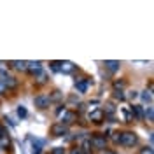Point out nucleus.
<instances>
[{"instance_id":"f257e3e1","label":"nucleus","mask_w":154,"mask_h":154,"mask_svg":"<svg viewBox=\"0 0 154 154\" xmlns=\"http://www.w3.org/2000/svg\"><path fill=\"white\" fill-rule=\"evenodd\" d=\"M119 144L123 145V147L133 149V147L138 145V135L135 133V131H131V130H125L119 135Z\"/></svg>"},{"instance_id":"f03ea898","label":"nucleus","mask_w":154,"mask_h":154,"mask_svg":"<svg viewBox=\"0 0 154 154\" xmlns=\"http://www.w3.org/2000/svg\"><path fill=\"white\" fill-rule=\"evenodd\" d=\"M89 144H91L93 149L103 152V151L107 149V135L105 133H91V137H89Z\"/></svg>"},{"instance_id":"7ed1b4c3","label":"nucleus","mask_w":154,"mask_h":154,"mask_svg":"<svg viewBox=\"0 0 154 154\" xmlns=\"http://www.w3.org/2000/svg\"><path fill=\"white\" fill-rule=\"evenodd\" d=\"M33 105L37 107V109H40V110L49 109V105H51L49 95H46V93H40V95H37L35 98H33Z\"/></svg>"},{"instance_id":"20e7f679","label":"nucleus","mask_w":154,"mask_h":154,"mask_svg":"<svg viewBox=\"0 0 154 154\" xmlns=\"http://www.w3.org/2000/svg\"><path fill=\"white\" fill-rule=\"evenodd\" d=\"M77 117H79V116L75 114V110H65L63 116H61V121H60V123L68 128L70 125H74V123L77 121Z\"/></svg>"},{"instance_id":"39448f33","label":"nucleus","mask_w":154,"mask_h":154,"mask_svg":"<svg viewBox=\"0 0 154 154\" xmlns=\"http://www.w3.org/2000/svg\"><path fill=\"white\" fill-rule=\"evenodd\" d=\"M26 72L33 77L42 74V61H26Z\"/></svg>"},{"instance_id":"423d86ee","label":"nucleus","mask_w":154,"mask_h":154,"mask_svg":"<svg viewBox=\"0 0 154 154\" xmlns=\"http://www.w3.org/2000/svg\"><path fill=\"white\" fill-rule=\"evenodd\" d=\"M88 117H89V121H91V123L100 125V123L105 119V114H103V110H102V109H93V110L89 112V116H88Z\"/></svg>"},{"instance_id":"0eeeda50","label":"nucleus","mask_w":154,"mask_h":154,"mask_svg":"<svg viewBox=\"0 0 154 154\" xmlns=\"http://www.w3.org/2000/svg\"><path fill=\"white\" fill-rule=\"evenodd\" d=\"M49 131H51L53 137H65V135L68 133V128H67V126H63L61 123H54V125L51 126V130H49Z\"/></svg>"},{"instance_id":"6e6552de","label":"nucleus","mask_w":154,"mask_h":154,"mask_svg":"<svg viewBox=\"0 0 154 154\" xmlns=\"http://www.w3.org/2000/svg\"><path fill=\"white\" fill-rule=\"evenodd\" d=\"M89 84H91V81H89L88 77H86V79H77V81H75V89L79 91V93H86Z\"/></svg>"},{"instance_id":"1a4fd4ad","label":"nucleus","mask_w":154,"mask_h":154,"mask_svg":"<svg viewBox=\"0 0 154 154\" xmlns=\"http://www.w3.org/2000/svg\"><path fill=\"white\" fill-rule=\"evenodd\" d=\"M103 65H105V68L110 72V74H116V72L121 68V61H117V60H107Z\"/></svg>"},{"instance_id":"9d476101","label":"nucleus","mask_w":154,"mask_h":154,"mask_svg":"<svg viewBox=\"0 0 154 154\" xmlns=\"http://www.w3.org/2000/svg\"><path fill=\"white\" fill-rule=\"evenodd\" d=\"M131 116L137 117V121H144V105H131Z\"/></svg>"},{"instance_id":"9b49d317","label":"nucleus","mask_w":154,"mask_h":154,"mask_svg":"<svg viewBox=\"0 0 154 154\" xmlns=\"http://www.w3.org/2000/svg\"><path fill=\"white\" fill-rule=\"evenodd\" d=\"M2 84L5 86V91H7V89H14V88H18V79H16L14 75H9Z\"/></svg>"},{"instance_id":"f8f14e48","label":"nucleus","mask_w":154,"mask_h":154,"mask_svg":"<svg viewBox=\"0 0 154 154\" xmlns=\"http://www.w3.org/2000/svg\"><path fill=\"white\" fill-rule=\"evenodd\" d=\"M11 68H14V70H19V72H26V61H19V60H16V61H9L7 63Z\"/></svg>"},{"instance_id":"ddd939ff","label":"nucleus","mask_w":154,"mask_h":154,"mask_svg":"<svg viewBox=\"0 0 154 154\" xmlns=\"http://www.w3.org/2000/svg\"><path fill=\"white\" fill-rule=\"evenodd\" d=\"M74 70H75V65L72 61H63L60 67V72H63V74H72Z\"/></svg>"},{"instance_id":"4468645a","label":"nucleus","mask_w":154,"mask_h":154,"mask_svg":"<svg viewBox=\"0 0 154 154\" xmlns=\"http://www.w3.org/2000/svg\"><path fill=\"white\" fill-rule=\"evenodd\" d=\"M0 149H4V151H12V147H11V138H9V135H5V137H2L0 138Z\"/></svg>"},{"instance_id":"2eb2a0df","label":"nucleus","mask_w":154,"mask_h":154,"mask_svg":"<svg viewBox=\"0 0 154 154\" xmlns=\"http://www.w3.org/2000/svg\"><path fill=\"white\" fill-rule=\"evenodd\" d=\"M144 119L151 121V123L154 121V109H152L151 105H149V107H144Z\"/></svg>"},{"instance_id":"dca6fc26","label":"nucleus","mask_w":154,"mask_h":154,"mask_svg":"<svg viewBox=\"0 0 154 154\" xmlns=\"http://www.w3.org/2000/svg\"><path fill=\"white\" fill-rule=\"evenodd\" d=\"M140 98L144 100L145 103H149V105H151V103H152V91H144V93L140 95Z\"/></svg>"},{"instance_id":"f3484780","label":"nucleus","mask_w":154,"mask_h":154,"mask_svg":"<svg viewBox=\"0 0 154 154\" xmlns=\"http://www.w3.org/2000/svg\"><path fill=\"white\" fill-rule=\"evenodd\" d=\"M61 98H63V95H61L60 89H54V91L49 95V100H51V102H58V100H61Z\"/></svg>"},{"instance_id":"a211bd4d","label":"nucleus","mask_w":154,"mask_h":154,"mask_svg":"<svg viewBox=\"0 0 154 154\" xmlns=\"http://www.w3.org/2000/svg\"><path fill=\"white\" fill-rule=\"evenodd\" d=\"M126 86L125 79H119V81H114V89L116 91H123V88Z\"/></svg>"},{"instance_id":"6ab92c4d","label":"nucleus","mask_w":154,"mask_h":154,"mask_svg":"<svg viewBox=\"0 0 154 154\" xmlns=\"http://www.w3.org/2000/svg\"><path fill=\"white\" fill-rule=\"evenodd\" d=\"M35 82H37L38 86H42V84H46V82H48V75H46L44 72H42V74H38V75H37V81H35Z\"/></svg>"},{"instance_id":"aec40b11","label":"nucleus","mask_w":154,"mask_h":154,"mask_svg":"<svg viewBox=\"0 0 154 154\" xmlns=\"http://www.w3.org/2000/svg\"><path fill=\"white\" fill-rule=\"evenodd\" d=\"M102 110H103V114H114L116 107H114V103H107L105 109H102Z\"/></svg>"},{"instance_id":"412c9836","label":"nucleus","mask_w":154,"mask_h":154,"mask_svg":"<svg viewBox=\"0 0 154 154\" xmlns=\"http://www.w3.org/2000/svg\"><path fill=\"white\" fill-rule=\"evenodd\" d=\"M114 98L116 100H119V102H125L126 100L125 93H123V91H116V89H114Z\"/></svg>"},{"instance_id":"4be33fe9","label":"nucleus","mask_w":154,"mask_h":154,"mask_svg":"<svg viewBox=\"0 0 154 154\" xmlns=\"http://www.w3.org/2000/svg\"><path fill=\"white\" fill-rule=\"evenodd\" d=\"M18 116L21 117V119H25V117L28 116V112H26V109H25L23 105H19V107H18Z\"/></svg>"},{"instance_id":"5701e85b","label":"nucleus","mask_w":154,"mask_h":154,"mask_svg":"<svg viewBox=\"0 0 154 154\" xmlns=\"http://www.w3.org/2000/svg\"><path fill=\"white\" fill-rule=\"evenodd\" d=\"M119 135H121V131H112L110 133V138H112L114 144H119Z\"/></svg>"},{"instance_id":"b1692460","label":"nucleus","mask_w":154,"mask_h":154,"mask_svg":"<svg viewBox=\"0 0 154 154\" xmlns=\"http://www.w3.org/2000/svg\"><path fill=\"white\" fill-rule=\"evenodd\" d=\"M89 149H91V144H89V138H88V140H84V142H82V151H84V152H89Z\"/></svg>"},{"instance_id":"393cba45","label":"nucleus","mask_w":154,"mask_h":154,"mask_svg":"<svg viewBox=\"0 0 154 154\" xmlns=\"http://www.w3.org/2000/svg\"><path fill=\"white\" fill-rule=\"evenodd\" d=\"M61 63H63V61H51L49 65H51V68H53V70H60V67H61Z\"/></svg>"},{"instance_id":"a878e982","label":"nucleus","mask_w":154,"mask_h":154,"mask_svg":"<svg viewBox=\"0 0 154 154\" xmlns=\"http://www.w3.org/2000/svg\"><path fill=\"white\" fill-rule=\"evenodd\" d=\"M131 119H133L131 110H125V121H126V123H131Z\"/></svg>"},{"instance_id":"bb28decb","label":"nucleus","mask_w":154,"mask_h":154,"mask_svg":"<svg viewBox=\"0 0 154 154\" xmlns=\"http://www.w3.org/2000/svg\"><path fill=\"white\" fill-rule=\"evenodd\" d=\"M7 77H9V74H7V70H2V68H0V82H4V81H5Z\"/></svg>"},{"instance_id":"cd10ccee","label":"nucleus","mask_w":154,"mask_h":154,"mask_svg":"<svg viewBox=\"0 0 154 154\" xmlns=\"http://www.w3.org/2000/svg\"><path fill=\"white\" fill-rule=\"evenodd\" d=\"M51 154H65V149H63V147H56V149H53Z\"/></svg>"},{"instance_id":"c85d7f7f","label":"nucleus","mask_w":154,"mask_h":154,"mask_svg":"<svg viewBox=\"0 0 154 154\" xmlns=\"http://www.w3.org/2000/svg\"><path fill=\"white\" fill-rule=\"evenodd\" d=\"M142 154H152V145H149V147H144V149H142Z\"/></svg>"},{"instance_id":"c756f323","label":"nucleus","mask_w":154,"mask_h":154,"mask_svg":"<svg viewBox=\"0 0 154 154\" xmlns=\"http://www.w3.org/2000/svg\"><path fill=\"white\" fill-rule=\"evenodd\" d=\"M5 135H9V133H7V130H5V126L0 125V138H2V137H5Z\"/></svg>"},{"instance_id":"7c9ffc66","label":"nucleus","mask_w":154,"mask_h":154,"mask_svg":"<svg viewBox=\"0 0 154 154\" xmlns=\"http://www.w3.org/2000/svg\"><path fill=\"white\" fill-rule=\"evenodd\" d=\"M61 112H65V105H58V109H56V116H61Z\"/></svg>"},{"instance_id":"2f4dec72","label":"nucleus","mask_w":154,"mask_h":154,"mask_svg":"<svg viewBox=\"0 0 154 154\" xmlns=\"http://www.w3.org/2000/svg\"><path fill=\"white\" fill-rule=\"evenodd\" d=\"M68 154H82V152L79 151V147H74V149H70V152Z\"/></svg>"},{"instance_id":"473e14b6","label":"nucleus","mask_w":154,"mask_h":154,"mask_svg":"<svg viewBox=\"0 0 154 154\" xmlns=\"http://www.w3.org/2000/svg\"><path fill=\"white\" fill-rule=\"evenodd\" d=\"M137 96H138V93H137V91H130V98H131V100H133V98H137Z\"/></svg>"},{"instance_id":"72a5a7b5","label":"nucleus","mask_w":154,"mask_h":154,"mask_svg":"<svg viewBox=\"0 0 154 154\" xmlns=\"http://www.w3.org/2000/svg\"><path fill=\"white\" fill-rule=\"evenodd\" d=\"M103 154H117V152H116V151H112V149H105V151H103Z\"/></svg>"},{"instance_id":"f704fd0d","label":"nucleus","mask_w":154,"mask_h":154,"mask_svg":"<svg viewBox=\"0 0 154 154\" xmlns=\"http://www.w3.org/2000/svg\"><path fill=\"white\" fill-rule=\"evenodd\" d=\"M33 154H42V149H40V147H35V152Z\"/></svg>"}]
</instances>
